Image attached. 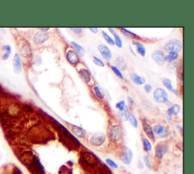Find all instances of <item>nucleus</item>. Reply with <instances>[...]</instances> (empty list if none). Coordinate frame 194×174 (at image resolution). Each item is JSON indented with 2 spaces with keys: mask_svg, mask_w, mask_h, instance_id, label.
Instances as JSON below:
<instances>
[{
  "mask_svg": "<svg viewBox=\"0 0 194 174\" xmlns=\"http://www.w3.org/2000/svg\"><path fill=\"white\" fill-rule=\"evenodd\" d=\"M179 57V53L175 52H172L168 53V55H165V61H168V63H173Z\"/></svg>",
  "mask_w": 194,
  "mask_h": 174,
  "instance_id": "23",
  "label": "nucleus"
},
{
  "mask_svg": "<svg viewBox=\"0 0 194 174\" xmlns=\"http://www.w3.org/2000/svg\"><path fill=\"white\" fill-rule=\"evenodd\" d=\"M143 127L144 132L147 135L148 137L150 139H152V140H155V135H154V132H153L152 126L146 122H144L143 123Z\"/></svg>",
  "mask_w": 194,
  "mask_h": 174,
  "instance_id": "14",
  "label": "nucleus"
},
{
  "mask_svg": "<svg viewBox=\"0 0 194 174\" xmlns=\"http://www.w3.org/2000/svg\"><path fill=\"white\" fill-rule=\"evenodd\" d=\"M71 30H72L74 33H75V34H81L82 33V28H75V27H73V28H71Z\"/></svg>",
  "mask_w": 194,
  "mask_h": 174,
  "instance_id": "38",
  "label": "nucleus"
},
{
  "mask_svg": "<svg viewBox=\"0 0 194 174\" xmlns=\"http://www.w3.org/2000/svg\"><path fill=\"white\" fill-rule=\"evenodd\" d=\"M105 161H106V163H108L109 166H111V167H113V168H115V169L118 168V165H117V163H115L114 161H112V160L108 159H108L105 160Z\"/></svg>",
  "mask_w": 194,
  "mask_h": 174,
  "instance_id": "35",
  "label": "nucleus"
},
{
  "mask_svg": "<svg viewBox=\"0 0 194 174\" xmlns=\"http://www.w3.org/2000/svg\"><path fill=\"white\" fill-rule=\"evenodd\" d=\"M152 89H153V86H152L150 84H148V83L144 84V90H145L146 93H151Z\"/></svg>",
  "mask_w": 194,
  "mask_h": 174,
  "instance_id": "36",
  "label": "nucleus"
},
{
  "mask_svg": "<svg viewBox=\"0 0 194 174\" xmlns=\"http://www.w3.org/2000/svg\"><path fill=\"white\" fill-rule=\"evenodd\" d=\"M39 30H41L42 32H44V33H46V31H48L49 30V27H46V28H40V29H39Z\"/></svg>",
  "mask_w": 194,
  "mask_h": 174,
  "instance_id": "41",
  "label": "nucleus"
},
{
  "mask_svg": "<svg viewBox=\"0 0 194 174\" xmlns=\"http://www.w3.org/2000/svg\"><path fill=\"white\" fill-rule=\"evenodd\" d=\"M153 132H154L155 133H156L157 135H159V136L162 138H165L169 135V133H168L166 127L162 126V125H160V124L155 125V126H154Z\"/></svg>",
  "mask_w": 194,
  "mask_h": 174,
  "instance_id": "10",
  "label": "nucleus"
},
{
  "mask_svg": "<svg viewBox=\"0 0 194 174\" xmlns=\"http://www.w3.org/2000/svg\"><path fill=\"white\" fill-rule=\"evenodd\" d=\"M130 77H131V81L134 83L136 85H144L146 83V79L143 76H140L139 75H137L135 73H131V75H130Z\"/></svg>",
  "mask_w": 194,
  "mask_h": 174,
  "instance_id": "13",
  "label": "nucleus"
},
{
  "mask_svg": "<svg viewBox=\"0 0 194 174\" xmlns=\"http://www.w3.org/2000/svg\"><path fill=\"white\" fill-rule=\"evenodd\" d=\"M72 131L73 133L80 138H85L86 135V130H84L81 127L77 126H73L72 127Z\"/></svg>",
  "mask_w": 194,
  "mask_h": 174,
  "instance_id": "20",
  "label": "nucleus"
},
{
  "mask_svg": "<svg viewBox=\"0 0 194 174\" xmlns=\"http://www.w3.org/2000/svg\"><path fill=\"white\" fill-rule=\"evenodd\" d=\"M162 83H163V85L164 86V87H166L168 90L171 91V92H172L173 93H174V94H176L178 95L177 91L174 88L173 85H172V80H170V79H168V78H165V79H164V80H162Z\"/></svg>",
  "mask_w": 194,
  "mask_h": 174,
  "instance_id": "22",
  "label": "nucleus"
},
{
  "mask_svg": "<svg viewBox=\"0 0 194 174\" xmlns=\"http://www.w3.org/2000/svg\"><path fill=\"white\" fill-rule=\"evenodd\" d=\"M93 89L94 92H95L96 95L98 98H100V99H103V98H104V95H103V93H102V91H101L99 86H98L97 85L93 87Z\"/></svg>",
  "mask_w": 194,
  "mask_h": 174,
  "instance_id": "32",
  "label": "nucleus"
},
{
  "mask_svg": "<svg viewBox=\"0 0 194 174\" xmlns=\"http://www.w3.org/2000/svg\"><path fill=\"white\" fill-rule=\"evenodd\" d=\"M111 69H112V70L113 71V72L115 74V75L117 76H118V78H120L121 80H123L124 79V76L123 74H121V70H118L117 67H115V66H114V65H111Z\"/></svg>",
  "mask_w": 194,
  "mask_h": 174,
  "instance_id": "31",
  "label": "nucleus"
},
{
  "mask_svg": "<svg viewBox=\"0 0 194 174\" xmlns=\"http://www.w3.org/2000/svg\"><path fill=\"white\" fill-rule=\"evenodd\" d=\"M182 48H183L182 43L178 39H172V40L168 41L164 46V49L168 53L172 52L179 53L182 50Z\"/></svg>",
  "mask_w": 194,
  "mask_h": 174,
  "instance_id": "1",
  "label": "nucleus"
},
{
  "mask_svg": "<svg viewBox=\"0 0 194 174\" xmlns=\"http://www.w3.org/2000/svg\"><path fill=\"white\" fill-rule=\"evenodd\" d=\"M125 106H126V104H125V101L124 100H121L119 101V102L115 105V107L117 109L119 110V111H122L124 109Z\"/></svg>",
  "mask_w": 194,
  "mask_h": 174,
  "instance_id": "34",
  "label": "nucleus"
},
{
  "mask_svg": "<svg viewBox=\"0 0 194 174\" xmlns=\"http://www.w3.org/2000/svg\"><path fill=\"white\" fill-rule=\"evenodd\" d=\"M143 147L146 152H147V153H149L152 150V145L151 143H150V142H149L147 139L144 138V139H143Z\"/></svg>",
  "mask_w": 194,
  "mask_h": 174,
  "instance_id": "29",
  "label": "nucleus"
},
{
  "mask_svg": "<svg viewBox=\"0 0 194 174\" xmlns=\"http://www.w3.org/2000/svg\"><path fill=\"white\" fill-rule=\"evenodd\" d=\"M79 74H80V76L82 77L83 80L86 83H90L91 80V75H90V71L86 68H80L79 70Z\"/></svg>",
  "mask_w": 194,
  "mask_h": 174,
  "instance_id": "16",
  "label": "nucleus"
},
{
  "mask_svg": "<svg viewBox=\"0 0 194 174\" xmlns=\"http://www.w3.org/2000/svg\"><path fill=\"white\" fill-rule=\"evenodd\" d=\"M13 61L12 65H13L14 73L16 74H21V71H22V65H21V58H20L18 53L15 54V55L13 57V61Z\"/></svg>",
  "mask_w": 194,
  "mask_h": 174,
  "instance_id": "9",
  "label": "nucleus"
},
{
  "mask_svg": "<svg viewBox=\"0 0 194 174\" xmlns=\"http://www.w3.org/2000/svg\"><path fill=\"white\" fill-rule=\"evenodd\" d=\"M143 160H144V163H145L146 166L148 167V168L151 169V163H150V162H149V158H148L146 156H145V157H143Z\"/></svg>",
  "mask_w": 194,
  "mask_h": 174,
  "instance_id": "37",
  "label": "nucleus"
},
{
  "mask_svg": "<svg viewBox=\"0 0 194 174\" xmlns=\"http://www.w3.org/2000/svg\"><path fill=\"white\" fill-rule=\"evenodd\" d=\"M130 114V111H129V108L125 106L124 109L122 111H120L119 112V117L121 119V121H127V118H128V115Z\"/></svg>",
  "mask_w": 194,
  "mask_h": 174,
  "instance_id": "24",
  "label": "nucleus"
},
{
  "mask_svg": "<svg viewBox=\"0 0 194 174\" xmlns=\"http://www.w3.org/2000/svg\"><path fill=\"white\" fill-rule=\"evenodd\" d=\"M102 34H103V37H104L105 40L106 41L107 43H108V44H110L111 46H114L115 45V42H114V39H112V37L108 35V34H107L106 32L105 31H102Z\"/></svg>",
  "mask_w": 194,
  "mask_h": 174,
  "instance_id": "30",
  "label": "nucleus"
},
{
  "mask_svg": "<svg viewBox=\"0 0 194 174\" xmlns=\"http://www.w3.org/2000/svg\"><path fill=\"white\" fill-rule=\"evenodd\" d=\"M181 111V106L179 105H174L173 106L170 107L167 111V114L168 117H170V119L172 120V115H177Z\"/></svg>",
  "mask_w": 194,
  "mask_h": 174,
  "instance_id": "17",
  "label": "nucleus"
},
{
  "mask_svg": "<svg viewBox=\"0 0 194 174\" xmlns=\"http://www.w3.org/2000/svg\"><path fill=\"white\" fill-rule=\"evenodd\" d=\"M110 139L114 142L119 141L122 137V129L119 125H115L110 130Z\"/></svg>",
  "mask_w": 194,
  "mask_h": 174,
  "instance_id": "4",
  "label": "nucleus"
},
{
  "mask_svg": "<svg viewBox=\"0 0 194 174\" xmlns=\"http://www.w3.org/2000/svg\"><path fill=\"white\" fill-rule=\"evenodd\" d=\"M133 158L132 151L127 147H124L121 152V160L125 164H130Z\"/></svg>",
  "mask_w": 194,
  "mask_h": 174,
  "instance_id": "3",
  "label": "nucleus"
},
{
  "mask_svg": "<svg viewBox=\"0 0 194 174\" xmlns=\"http://www.w3.org/2000/svg\"><path fill=\"white\" fill-rule=\"evenodd\" d=\"M21 55L24 58H28L31 55V48L28 43H25L22 46V47L20 49Z\"/></svg>",
  "mask_w": 194,
  "mask_h": 174,
  "instance_id": "18",
  "label": "nucleus"
},
{
  "mask_svg": "<svg viewBox=\"0 0 194 174\" xmlns=\"http://www.w3.org/2000/svg\"><path fill=\"white\" fill-rule=\"evenodd\" d=\"M127 120L130 121V123H131V125L134 126L135 128H136L137 126H138V122H137V120H136V117H135L134 115L131 112H130V114H129Z\"/></svg>",
  "mask_w": 194,
  "mask_h": 174,
  "instance_id": "28",
  "label": "nucleus"
},
{
  "mask_svg": "<svg viewBox=\"0 0 194 174\" xmlns=\"http://www.w3.org/2000/svg\"><path fill=\"white\" fill-rule=\"evenodd\" d=\"M133 45H134L135 46H136V50L137 53L140 54V55L143 56V57L146 55V48L143 45L135 40L133 41Z\"/></svg>",
  "mask_w": 194,
  "mask_h": 174,
  "instance_id": "21",
  "label": "nucleus"
},
{
  "mask_svg": "<svg viewBox=\"0 0 194 174\" xmlns=\"http://www.w3.org/2000/svg\"><path fill=\"white\" fill-rule=\"evenodd\" d=\"M98 50H99V53L101 54V55L104 59L107 60V61H110L112 59V54L107 46L104 44L99 45L98 46Z\"/></svg>",
  "mask_w": 194,
  "mask_h": 174,
  "instance_id": "8",
  "label": "nucleus"
},
{
  "mask_svg": "<svg viewBox=\"0 0 194 174\" xmlns=\"http://www.w3.org/2000/svg\"><path fill=\"white\" fill-rule=\"evenodd\" d=\"M71 43L72 44L73 46L75 47V49H76L77 53L79 54L80 56L84 55V54H85V50H84V48H83L80 45H79L78 43H77L76 42H75V41H72Z\"/></svg>",
  "mask_w": 194,
  "mask_h": 174,
  "instance_id": "26",
  "label": "nucleus"
},
{
  "mask_svg": "<svg viewBox=\"0 0 194 174\" xmlns=\"http://www.w3.org/2000/svg\"><path fill=\"white\" fill-rule=\"evenodd\" d=\"M108 30H109V31H110L111 33L113 34V36H114L115 45H116L117 47H118V48H122L123 45H122V40H121L120 36L118 35V34H117L115 31V30L113 29V28H108Z\"/></svg>",
  "mask_w": 194,
  "mask_h": 174,
  "instance_id": "19",
  "label": "nucleus"
},
{
  "mask_svg": "<svg viewBox=\"0 0 194 174\" xmlns=\"http://www.w3.org/2000/svg\"><path fill=\"white\" fill-rule=\"evenodd\" d=\"M121 32H122V34L126 37H128V38H131V39H134V38H137V39H139V38H140L138 35H136V34L127 30V29H125V28H121Z\"/></svg>",
  "mask_w": 194,
  "mask_h": 174,
  "instance_id": "25",
  "label": "nucleus"
},
{
  "mask_svg": "<svg viewBox=\"0 0 194 174\" xmlns=\"http://www.w3.org/2000/svg\"><path fill=\"white\" fill-rule=\"evenodd\" d=\"M66 58H67V61L73 66H76L80 61L78 54L77 53L76 51L73 50V49H70L67 51L66 53Z\"/></svg>",
  "mask_w": 194,
  "mask_h": 174,
  "instance_id": "6",
  "label": "nucleus"
},
{
  "mask_svg": "<svg viewBox=\"0 0 194 174\" xmlns=\"http://www.w3.org/2000/svg\"><path fill=\"white\" fill-rule=\"evenodd\" d=\"M153 98L154 100L159 104H163L168 101V93L162 88H157L153 93Z\"/></svg>",
  "mask_w": 194,
  "mask_h": 174,
  "instance_id": "2",
  "label": "nucleus"
},
{
  "mask_svg": "<svg viewBox=\"0 0 194 174\" xmlns=\"http://www.w3.org/2000/svg\"><path fill=\"white\" fill-rule=\"evenodd\" d=\"M105 141V135L101 133H97L94 134L90 139V143L94 146H100Z\"/></svg>",
  "mask_w": 194,
  "mask_h": 174,
  "instance_id": "7",
  "label": "nucleus"
},
{
  "mask_svg": "<svg viewBox=\"0 0 194 174\" xmlns=\"http://www.w3.org/2000/svg\"><path fill=\"white\" fill-rule=\"evenodd\" d=\"M152 58L154 60L155 63L157 65H164L165 63V55H164V52L161 50H155L153 52L152 54Z\"/></svg>",
  "mask_w": 194,
  "mask_h": 174,
  "instance_id": "5",
  "label": "nucleus"
},
{
  "mask_svg": "<svg viewBox=\"0 0 194 174\" xmlns=\"http://www.w3.org/2000/svg\"><path fill=\"white\" fill-rule=\"evenodd\" d=\"M89 30H90V31L92 32V33H93V34H97L98 33V30H99V29L98 28H94V27H90L89 28Z\"/></svg>",
  "mask_w": 194,
  "mask_h": 174,
  "instance_id": "40",
  "label": "nucleus"
},
{
  "mask_svg": "<svg viewBox=\"0 0 194 174\" xmlns=\"http://www.w3.org/2000/svg\"><path fill=\"white\" fill-rule=\"evenodd\" d=\"M127 101H128V103H129V105H130V106L132 107V106L134 105V101H133V99L131 98V97H130V96L127 97Z\"/></svg>",
  "mask_w": 194,
  "mask_h": 174,
  "instance_id": "39",
  "label": "nucleus"
},
{
  "mask_svg": "<svg viewBox=\"0 0 194 174\" xmlns=\"http://www.w3.org/2000/svg\"><path fill=\"white\" fill-rule=\"evenodd\" d=\"M93 61L94 65H96V66H98V67H105L104 62L101 59H99V58H97L96 56H93Z\"/></svg>",
  "mask_w": 194,
  "mask_h": 174,
  "instance_id": "33",
  "label": "nucleus"
},
{
  "mask_svg": "<svg viewBox=\"0 0 194 174\" xmlns=\"http://www.w3.org/2000/svg\"><path fill=\"white\" fill-rule=\"evenodd\" d=\"M115 67L118 69L119 70H125L127 69V64L125 62L124 59V58L121 57H118L115 61Z\"/></svg>",
  "mask_w": 194,
  "mask_h": 174,
  "instance_id": "15",
  "label": "nucleus"
},
{
  "mask_svg": "<svg viewBox=\"0 0 194 174\" xmlns=\"http://www.w3.org/2000/svg\"><path fill=\"white\" fill-rule=\"evenodd\" d=\"M48 39L49 34H47V33L39 31L37 32V33L34 35V41L36 43H37V44H40V43H44V42L46 41Z\"/></svg>",
  "mask_w": 194,
  "mask_h": 174,
  "instance_id": "11",
  "label": "nucleus"
},
{
  "mask_svg": "<svg viewBox=\"0 0 194 174\" xmlns=\"http://www.w3.org/2000/svg\"><path fill=\"white\" fill-rule=\"evenodd\" d=\"M2 48H3V50L5 51V53H4V55H2V59L6 61V60H8L9 58L10 55H11V47L9 45H6V46H4L2 47Z\"/></svg>",
  "mask_w": 194,
  "mask_h": 174,
  "instance_id": "27",
  "label": "nucleus"
},
{
  "mask_svg": "<svg viewBox=\"0 0 194 174\" xmlns=\"http://www.w3.org/2000/svg\"><path fill=\"white\" fill-rule=\"evenodd\" d=\"M167 145L164 144H159L155 148V156L159 159H162L163 156L166 154Z\"/></svg>",
  "mask_w": 194,
  "mask_h": 174,
  "instance_id": "12",
  "label": "nucleus"
}]
</instances>
